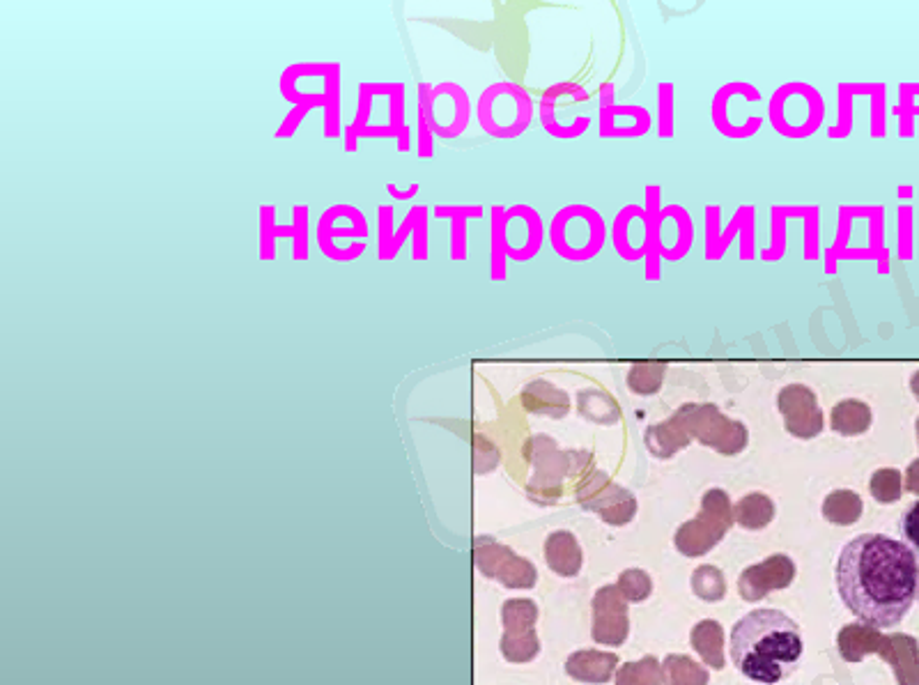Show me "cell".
<instances>
[{"label":"cell","instance_id":"obj_7","mask_svg":"<svg viewBox=\"0 0 919 685\" xmlns=\"http://www.w3.org/2000/svg\"><path fill=\"white\" fill-rule=\"evenodd\" d=\"M664 373H667L664 361H637L628 371V387L637 396H653L662 387Z\"/></svg>","mask_w":919,"mask_h":685},{"label":"cell","instance_id":"obj_9","mask_svg":"<svg viewBox=\"0 0 919 685\" xmlns=\"http://www.w3.org/2000/svg\"><path fill=\"white\" fill-rule=\"evenodd\" d=\"M738 515L740 520L745 522L747 527H756V525H766L772 515V504L766 495H749L738 506Z\"/></svg>","mask_w":919,"mask_h":685},{"label":"cell","instance_id":"obj_12","mask_svg":"<svg viewBox=\"0 0 919 685\" xmlns=\"http://www.w3.org/2000/svg\"><path fill=\"white\" fill-rule=\"evenodd\" d=\"M910 391H913L915 398L919 400V371L913 373V377H910Z\"/></svg>","mask_w":919,"mask_h":685},{"label":"cell","instance_id":"obj_4","mask_svg":"<svg viewBox=\"0 0 919 685\" xmlns=\"http://www.w3.org/2000/svg\"><path fill=\"white\" fill-rule=\"evenodd\" d=\"M777 407L791 435L809 440L823 430V412L807 384H786L777 396Z\"/></svg>","mask_w":919,"mask_h":685},{"label":"cell","instance_id":"obj_5","mask_svg":"<svg viewBox=\"0 0 919 685\" xmlns=\"http://www.w3.org/2000/svg\"><path fill=\"white\" fill-rule=\"evenodd\" d=\"M522 403L529 407L531 412L552 414V417H563L570 407V398L563 389L554 387L547 380H534L529 382L522 391Z\"/></svg>","mask_w":919,"mask_h":685},{"label":"cell","instance_id":"obj_10","mask_svg":"<svg viewBox=\"0 0 919 685\" xmlns=\"http://www.w3.org/2000/svg\"><path fill=\"white\" fill-rule=\"evenodd\" d=\"M871 490L878 499L883 502H890V499L899 497V472H892V469H883L874 476L871 481Z\"/></svg>","mask_w":919,"mask_h":685},{"label":"cell","instance_id":"obj_2","mask_svg":"<svg viewBox=\"0 0 919 685\" xmlns=\"http://www.w3.org/2000/svg\"><path fill=\"white\" fill-rule=\"evenodd\" d=\"M729 651L733 665L745 679L759 685H777L798 669L805 642L800 626L782 610H752L731 628Z\"/></svg>","mask_w":919,"mask_h":685},{"label":"cell","instance_id":"obj_11","mask_svg":"<svg viewBox=\"0 0 919 685\" xmlns=\"http://www.w3.org/2000/svg\"><path fill=\"white\" fill-rule=\"evenodd\" d=\"M901 534L906 538V543L910 548L919 554V499H915L913 504L908 506L906 513L901 518Z\"/></svg>","mask_w":919,"mask_h":685},{"label":"cell","instance_id":"obj_13","mask_svg":"<svg viewBox=\"0 0 919 685\" xmlns=\"http://www.w3.org/2000/svg\"><path fill=\"white\" fill-rule=\"evenodd\" d=\"M917 430H919V419H917Z\"/></svg>","mask_w":919,"mask_h":685},{"label":"cell","instance_id":"obj_3","mask_svg":"<svg viewBox=\"0 0 919 685\" xmlns=\"http://www.w3.org/2000/svg\"><path fill=\"white\" fill-rule=\"evenodd\" d=\"M683 426L692 430L701 442L715 446L717 451L736 453L747 442V430L743 423L731 421L717 410L715 405H683L676 412Z\"/></svg>","mask_w":919,"mask_h":685},{"label":"cell","instance_id":"obj_1","mask_svg":"<svg viewBox=\"0 0 919 685\" xmlns=\"http://www.w3.org/2000/svg\"><path fill=\"white\" fill-rule=\"evenodd\" d=\"M834 584L848 612L867 626L897 628L919 591V557L906 541L860 534L841 548Z\"/></svg>","mask_w":919,"mask_h":685},{"label":"cell","instance_id":"obj_6","mask_svg":"<svg viewBox=\"0 0 919 685\" xmlns=\"http://www.w3.org/2000/svg\"><path fill=\"white\" fill-rule=\"evenodd\" d=\"M832 430L839 435H862L871 426V410L857 398H846L832 407Z\"/></svg>","mask_w":919,"mask_h":685},{"label":"cell","instance_id":"obj_8","mask_svg":"<svg viewBox=\"0 0 919 685\" xmlns=\"http://www.w3.org/2000/svg\"><path fill=\"white\" fill-rule=\"evenodd\" d=\"M825 518H830V522H837V525H851L855 522L857 515H860V497L855 492L848 490H837L825 499Z\"/></svg>","mask_w":919,"mask_h":685}]
</instances>
